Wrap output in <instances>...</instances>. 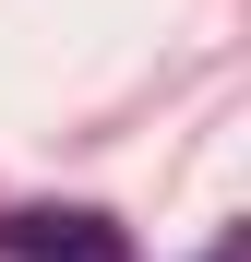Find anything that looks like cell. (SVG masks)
<instances>
[{
  "mask_svg": "<svg viewBox=\"0 0 251 262\" xmlns=\"http://www.w3.org/2000/svg\"><path fill=\"white\" fill-rule=\"evenodd\" d=\"M0 250H72V262H120L108 214H0Z\"/></svg>",
  "mask_w": 251,
  "mask_h": 262,
  "instance_id": "obj_1",
  "label": "cell"
}]
</instances>
